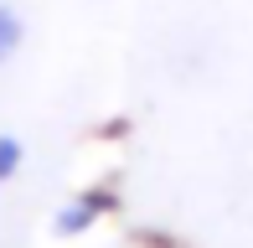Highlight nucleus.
<instances>
[{
  "mask_svg": "<svg viewBox=\"0 0 253 248\" xmlns=\"http://www.w3.org/2000/svg\"><path fill=\"white\" fill-rule=\"evenodd\" d=\"M114 202H119V197H114L109 186H98V191H93V186L78 191L73 202H62V207L52 212V233H57V238H83V233H93L98 222L114 212Z\"/></svg>",
  "mask_w": 253,
  "mask_h": 248,
  "instance_id": "nucleus-1",
  "label": "nucleus"
},
{
  "mask_svg": "<svg viewBox=\"0 0 253 248\" xmlns=\"http://www.w3.org/2000/svg\"><path fill=\"white\" fill-rule=\"evenodd\" d=\"M26 47V16H21L10 0H0V67Z\"/></svg>",
  "mask_w": 253,
  "mask_h": 248,
  "instance_id": "nucleus-2",
  "label": "nucleus"
},
{
  "mask_svg": "<svg viewBox=\"0 0 253 248\" xmlns=\"http://www.w3.org/2000/svg\"><path fill=\"white\" fill-rule=\"evenodd\" d=\"M21 165H26V145H21V134L0 129V186H5V181H16V176H21Z\"/></svg>",
  "mask_w": 253,
  "mask_h": 248,
  "instance_id": "nucleus-3",
  "label": "nucleus"
}]
</instances>
